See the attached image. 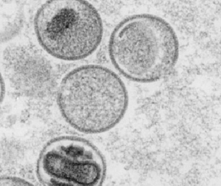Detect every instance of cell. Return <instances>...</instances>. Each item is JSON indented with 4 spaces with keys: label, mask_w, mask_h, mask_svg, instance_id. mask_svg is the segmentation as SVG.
Returning <instances> with one entry per match:
<instances>
[{
    "label": "cell",
    "mask_w": 221,
    "mask_h": 186,
    "mask_svg": "<svg viewBox=\"0 0 221 186\" xmlns=\"http://www.w3.org/2000/svg\"><path fill=\"white\" fill-rule=\"evenodd\" d=\"M108 53L122 75L138 83H152L166 78L179 56V42L171 25L149 14L125 18L110 36Z\"/></svg>",
    "instance_id": "2"
},
{
    "label": "cell",
    "mask_w": 221,
    "mask_h": 186,
    "mask_svg": "<svg viewBox=\"0 0 221 186\" xmlns=\"http://www.w3.org/2000/svg\"><path fill=\"white\" fill-rule=\"evenodd\" d=\"M61 115L70 127L87 134L110 131L123 119L129 105L125 85L118 74L100 65L73 69L57 92Z\"/></svg>",
    "instance_id": "1"
},
{
    "label": "cell",
    "mask_w": 221,
    "mask_h": 186,
    "mask_svg": "<svg viewBox=\"0 0 221 186\" xmlns=\"http://www.w3.org/2000/svg\"><path fill=\"white\" fill-rule=\"evenodd\" d=\"M25 21L24 7L18 1H0V44L15 38Z\"/></svg>",
    "instance_id": "6"
},
{
    "label": "cell",
    "mask_w": 221,
    "mask_h": 186,
    "mask_svg": "<svg viewBox=\"0 0 221 186\" xmlns=\"http://www.w3.org/2000/svg\"><path fill=\"white\" fill-rule=\"evenodd\" d=\"M105 158L86 139L63 135L42 149L36 173L45 186H102L106 176Z\"/></svg>",
    "instance_id": "4"
},
{
    "label": "cell",
    "mask_w": 221,
    "mask_h": 186,
    "mask_svg": "<svg viewBox=\"0 0 221 186\" xmlns=\"http://www.w3.org/2000/svg\"><path fill=\"white\" fill-rule=\"evenodd\" d=\"M4 70L14 87L29 96L47 89L49 69L44 60L26 46L15 45L4 51Z\"/></svg>",
    "instance_id": "5"
},
{
    "label": "cell",
    "mask_w": 221,
    "mask_h": 186,
    "mask_svg": "<svg viewBox=\"0 0 221 186\" xmlns=\"http://www.w3.org/2000/svg\"><path fill=\"white\" fill-rule=\"evenodd\" d=\"M36 37L51 56L63 61L85 59L95 52L103 38L100 14L86 1L53 0L37 9L34 18Z\"/></svg>",
    "instance_id": "3"
},
{
    "label": "cell",
    "mask_w": 221,
    "mask_h": 186,
    "mask_svg": "<svg viewBox=\"0 0 221 186\" xmlns=\"http://www.w3.org/2000/svg\"><path fill=\"white\" fill-rule=\"evenodd\" d=\"M0 186H35L33 184L29 182L20 177L13 176H0Z\"/></svg>",
    "instance_id": "7"
}]
</instances>
